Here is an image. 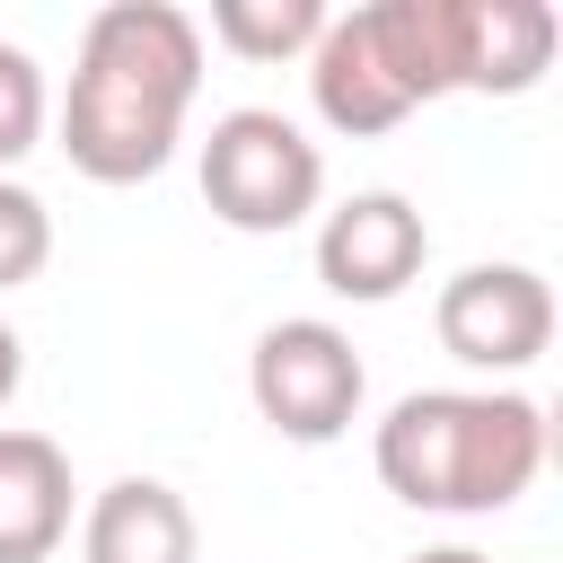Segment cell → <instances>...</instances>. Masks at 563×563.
<instances>
[{
	"mask_svg": "<svg viewBox=\"0 0 563 563\" xmlns=\"http://www.w3.org/2000/svg\"><path fill=\"white\" fill-rule=\"evenodd\" d=\"M194 97H202V18L176 0H106L79 26L62 158L88 185H141L176 158Z\"/></svg>",
	"mask_w": 563,
	"mask_h": 563,
	"instance_id": "cell-1",
	"label": "cell"
},
{
	"mask_svg": "<svg viewBox=\"0 0 563 563\" xmlns=\"http://www.w3.org/2000/svg\"><path fill=\"white\" fill-rule=\"evenodd\" d=\"M378 484L405 510L484 519L545 475V405L519 387H413L369 440Z\"/></svg>",
	"mask_w": 563,
	"mask_h": 563,
	"instance_id": "cell-2",
	"label": "cell"
},
{
	"mask_svg": "<svg viewBox=\"0 0 563 563\" xmlns=\"http://www.w3.org/2000/svg\"><path fill=\"white\" fill-rule=\"evenodd\" d=\"M449 88H457L449 0H361L325 18V35L308 44V97L343 141H378Z\"/></svg>",
	"mask_w": 563,
	"mask_h": 563,
	"instance_id": "cell-3",
	"label": "cell"
},
{
	"mask_svg": "<svg viewBox=\"0 0 563 563\" xmlns=\"http://www.w3.org/2000/svg\"><path fill=\"white\" fill-rule=\"evenodd\" d=\"M202 202L238 238H282L325 202V150L282 106H229L202 141Z\"/></svg>",
	"mask_w": 563,
	"mask_h": 563,
	"instance_id": "cell-4",
	"label": "cell"
},
{
	"mask_svg": "<svg viewBox=\"0 0 563 563\" xmlns=\"http://www.w3.org/2000/svg\"><path fill=\"white\" fill-rule=\"evenodd\" d=\"M246 396L282 440L325 449V440L352 431V413L369 396V369H361V352H352V334L334 317H282L246 352Z\"/></svg>",
	"mask_w": 563,
	"mask_h": 563,
	"instance_id": "cell-5",
	"label": "cell"
},
{
	"mask_svg": "<svg viewBox=\"0 0 563 563\" xmlns=\"http://www.w3.org/2000/svg\"><path fill=\"white\" fill-rule=\"evenodd\" d=\"M431 325H440L449 361L510 378V369L545 361V343H554V282L537 264H466V273L440 282Z\"/></svg>",
	"mask_w": 563,
	"mask_h": 563,
	"instance_id": "cell-6",
	"label": "cell"
},
{
	"mask_svg": "<svg viewBox=\"0 0 563 563\" xmlns=\"http://www.w3.org/2000/svg\"><path fill=\"white\" fill-rule=\"evenodd\" d=\"M431 264V229L405 194L369 185V194H343L325 220H317V282L352 308H387L422 282Z\"/></svg>",
	"mask_w": 563,
	"mask_h": 563,
	"instance_id": "cell-7",
	"label": "cell"
},
{
	"mask_svg": "<svg viewBox=\"0 0 563 563\" xmlns=\"http://www.w3.org/2000/svg\"><path fill=\"white\" fill-rule=\"evenodd\" d=\"M563 18L545 0H449V62L475 97H528L554 70Z\"/></svg>",
	"mask_w": 563,
	"mask_h": 563,
	"instance_id": "cell-8",
	"label": "cell"
},
{
	"mask_svg": "<svg viewBox=\"0 0 563 563\" xmlns=\"http://www.w3.org/2000/svg\"><path fill=\"white\" fill-rule=\"evenodd\" d=\"M202 528L194 501L158 475H114L79 519V563H194Z\"/></svg>",
	"mask_w": 563,
	"mask_h": 563,
	"instance_id": "cell-9",
	"label": "cell"
},
{
	"mask_svg": "<svg viewBox=\"0 0 563 563\" xmlns=\"http://www.w3.org/2000/svg\"><path fill=\"white\" fill-rule=\"evenodd\" d=\"M70 537V457L44 431L0 422V563H53Z\"/></svg>",
	"mask_w": 563,
	"mask_h": 563,
	"instance_id": "cell-10",
	"label": "cell"
},
{
	"mask_svg": "<svg viewBox=\"0 0 563 563\" xmlns=\"http://www.w3.org/2000/svg\"><path fill=\"white\" fill-rule=\"evenodd\" d=\"M325 0H211V44L238 62H290L325 35Z\"/></svg>",
	"mask_w": 563,
	"mask_h": 563,
	"instance_id": "cell-11",
	"label": "cell"
},
{
	"mask_svg": "<svg viewBox=\"0 0 563 563\" xmlns=\"http://www.w3.org/2000/svg\"><path fill=\"white\" fill-rule=\"evenodd\" d=\"M44 114H53V97H44V62H35L26 44H0V176L44 141Z\"/></svg>",
	"mask_w": 563,
	"mask_h": 563,
	"instance_id": "cell-12",
	"label": "cell"
},
{
	"mask_svg": "<svg viewBox=\"0 0 563 563\" xmlns=\"http://www.w3.org/2000/svg\"><path fill=\"white\" fill-rule=\"evenodd\" d=\"M44 264H53V211L35 185L0 176V290H26Z\"/></svg>",
	"mask_w": 563,
	"mask_h": 563,
	"instance_id": "cell-13",
	"label": "cell"
},
{
	"mask_svg": "<svg viewBox=\"0 0 563 563\" xmlns=\"http://www.w3.org/2000/svg\"><path fill=\"white\" fill-rule=\"evenodd\" d=\"M18 378H26V343H18V325L0 317V413H9V396H18Z\"/></svg>",
	"mask_w": 563,
	"mask_h": 563,
	"instance_id": "cell-14",
	"label": "cell"
},
{
	"mask_svg": "<svg viewBox=\"0 0 563 563\" xmlns=\"http://www.w3.org/2000/svg\"><path fill=\"white\" fill-rule=\"evenodd\" d=\"M405 563H493V554H475V545H422V554H405Z\"/></svg>",
	"mask_w": 563,
	"mask_h": 563,
	"instance_id": "cell-15",
	"label": "cell"
}]
</instances>
